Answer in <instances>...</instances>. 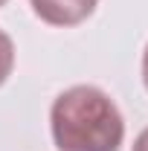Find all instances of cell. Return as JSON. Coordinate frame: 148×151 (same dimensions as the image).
Masks as SVG:
<instances>
[{"label": "cell", "mask_w": 148, "mask_h": 151, "mask_svg": "<svg viewBox=\"0 0 148 151\" xmlns=\"http://www.w3.org/2000/svg\"><path fill=\"white\" fill-rule=\"evenodd\" d=\"M32 12L50 26H78L96 12L99 0H29Z\"/></svg>", "instance_id": "cell-2"}, {"label": "cell", "mask_w": 148, "mask_h": 151, "mask_svg": "<svg viewBox=\"0 0 148 151\" xmlns=\"http://www.w3.org/2000/svg\"><path fill=\"white\" fill-rule=\"evenodd\" d=\"M12 67H15V44L0 29V84L12 76Z\"/></svg>", "instance_id": "cell-3"}, {"label": "cell", "mask_w": 148, "mask_h": 151, "mask_svg": "<svg viewBox=\"0 0 148 151\" xmlns=\"http://www.w3.org/2000/svg\"><path fill=\"white\" fill-rule=\"evenodd\" d=\"M142 81H145V90H148V47L142 52Z\"/></svg>", "instance_id": "cell-5"}, {"label": "cell", "mask_w": 148, "mask_h": 151, "mask_svg": "<svg viewBox=\"0 0 148 151\" xmlns=\"http://www.w3.org/2000/svg\"><path fill=\"white\" fill-rule=\"evenodd\" d=\"M134 151H148V128L139 137H137V142H134Z\"/></svg>", "instance_id": "cell-4"}, {"label": "cell", "mask_w": 148, "mask_h": 151, "mask_svg": "<svg viewBox=\"0 0 148 151\" xmlns=\"http://www.w3.org/2000/svg\"><path fill=\"white\" fill-rule=\"evenodd\" d=\"M6 3H9V0H0V6H6Z\"/></svg>", "instance_id": "cell-6"}, {"label": "cell", "mask_w": 148, "mask_h": 151, "mask_svg": "<svg viewBox=\"0 0 148 151\" xmlns=\"http://www.w3.org/2000/svg\"><path fill=\"white\" fill-rule=\"evenodd\" d=\"M58 151H119L125 119L111 96L93 84H75L58 96L50 111Z\"/></svg>", "instance_id": "cell-1"}]
</instances>
